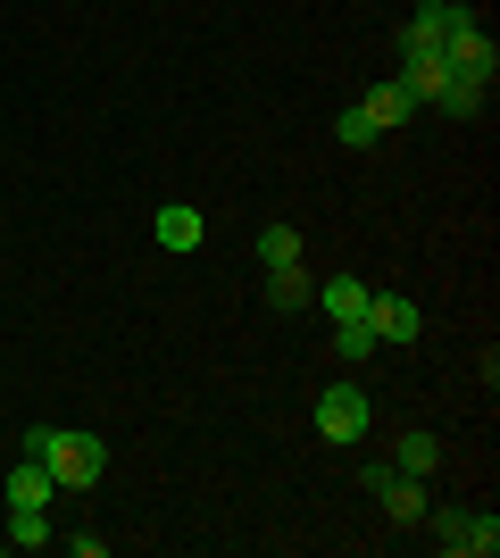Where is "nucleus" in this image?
Wrapping results in <instances>:
<instances>
[{
    "label": "nucleus",
    "mask_w": 500,
    "mask_h": 558,
    "mask_svg": "<svg viewBox=\"0 0 500 558\" xmlns=\"http://www.w3.org/2000/svg\"><path fill=\"white\" fill-rule=\"evenodd\" d=\"M50 484L59 492H93L100 475H109V442L100 434H75V425H59V442H50Z\"/></svg>",
    "instance_id": "f257e3e1"
},
{
    "label": "nucleus",
    "mask_w": 500,
    "mask_h": 558,
    "mask_svg": "<svg viewBox=\"0 0 500 558\" xmlns=\"http://www.w3.org/2000/svg\"><path fill=\"white\" fill-rule=\"evenodd\" d=\"M367 425H376V400L358 392V384H326V392H317V434H326V442L358 450V442H367Z\"/></svg>",
    "instance_id": "f03ea898"
},
{
    "label": "nucleus",
    "mask_w": 500,
    "mask_h": 558,
    "mask_svg": "<svg viewBox=\"0 0 500 558\" xmlns=\"http://www.w3.org/2000/svg\"><path fill=\"white\" fill-rule=\"evenodd\" d=\"M358 484L383 500V517H392V525H417V517H426V475H401V466L383 459V466H358Z\"/></svg>",
    "instance_id": "7ed1b4c3"
},
{
    "label": "nucleus",
    "mask_w": 500,
    "mask_h": 558,
    "mask_svg": "<svg viewBox=\"0 0 500 558\" xmlns=\"http://www.w3.org/2000/svg\"><path fill=\"white\" fill-rule=\"evenodd\" d=\"M434 542H442L451 558H492V550H500V517H492V509H484V517L442 509V517H434Z\"/></svg>",
    "instance_id": "20e7f679"
},
{
    "label": "nucleus",
    "mask_w": 500,
    "mask_h": 558,
    "mask_svg": "<svg viewBox=\"0 0 500 558\" xmlns=\"http://www.w3.org/2000/svg\"><path fill=\"white\" fill-rule=\"evenodd\" d=\"M451 17H459V0H417V17L401 25V59H442Z\"/></svg>",
    "instance_id": "39448f33"
},
{
    "label": "nucleus",
    "mask_w": 500,
    "mask_h": 558,
    "mask_svg": "<svg viewBox=\"0 0 500 558\" xmlns=\"http://www.w3.org/2000/svg\"><path fill=\"white\" fill-rule=\"evenodd\" d=\"M367 333H376V342H417V333H426V317H417V301H408V292H376V301H367Z\"/></svg>",
    "instance_id": "423d86ee"
},
{
    "label": "nucleus",
    "mask_w": 500,
    "mask_h": 558,
    "mask_svg": "<svg viewBox=\"0 0 500 558\" xmlns=\"http://www.w3.org/2000/svg\"><path fill=\"white\" fill-rule=\"evenodd\" d=\"M200 233H209V217L192 209V201H167V209L150 217V242H159V251H175V258L200 251Z\"/></svg>",
    "instance_id": "0eeeda50"
},
{
    "label": "nucleus",
    "mask_w": 500,
    "mask_h": 558,
    "mask_svg": "<svg viewBox=\"0 0 500 558\" xmlns=\"http://www.w3.org/2000/svg\"><path fill=\"white\" fill-rule=\"evenodd\" d=\"M367 301H376V292H367L358 276H326L317 283V308H326L333 326H367Z\"/></svg>",
    "instance_id": "6e6552de"
},
{
    "label": "nucleus",
    "mask_w": 500,
    "mask_h": 558,
    "mask_svg": "<svg viewBox=\"0 0 500 558\" xmlns=\"http://www.w3.org/2000/svg\"><path fill=\"white\" fill-rule=\"evenodd\" d=\"M358 109L376 117V134H408V117H417V100H408L401 84L383 75V84H367V93H358Z\"/></svg>",
    "instance_id": "1a4fd4ad"
},
{
    "label": "nucleus",
    "mask_w": 500,
    "mask_h": 558,
    "mask_svg": "<svg viewBox=\"0 0 500 558\" xmlns=\"http://www.w3.org/2000/svg\"><path fill=\"white\" fill-rule=\"evenodd\" d=\"M50 500H59V484H50V466H42V459L9 466V509H50Z\"/></svg>",
    "instance_id": "9d476101"
},
{
    "label": "nucleus",
    "mask_w": 500,
    "mask_h": 558,
    "mask_svg": "<svg viewBox=\"0 0 500 558\" xmlns=\"http://www.w3.org/2000/svg\"><path fill=\"white\" fill-rule=\"evenodd\" d=\"M267 301L284 308V317H292V308H317V283L301 276V258H292V267H267Z\"/></svg>",
    "instance_id": "9b49d317"
},
{
    "label": "nucleus",
    "mask_w": 500,
    "mask_h": 558,
    "mask_svg": "<svg viewBox=\"0 0 500 558\" xmlns=\"http://www.w3.org/2000/svg\"><path fill=\"white\" fill-rule=\"evenodd\" d=\"M50 542H59L50 509H9V550H50Z\"/></svg>",
    "instance_id": "f8f14e48"
},
{
    "label": "nucleus",
    "mask_w": 500,
    "mask_h": 558,
    "mask_svg": "<svg viewBox=\"0 0 500 558\" xmlns=\"http://www.w3.org/2000/svg\"><path fill=\"white\" fill-rule=\"evenodd\" d=\"M333 142H342V150H376V117H367V109H358V100H351V109H342V117H333Z\"/></svg>",
    "instance_id": "ddd939ff"
},
{
    "label": "nucleus",
    "mask_w": 500,
    "mask_h": 558,
    "mask_svg": "<svg viewBox=\"0 0 500 558\" xmlns=\"http://www.w3.org/2000/svg\"><path fill=\"white\" fill-rule=\"evenodd\" d=\"M434 459H442V442H434V434H401V442H392V466H401V475H426Z\"/></svg>",
    "instance_id": "4468645a"
},
{
    "label": "nucleus",
    "mask_w": 500,
    "mask_h": 558,
    "mask_svg": "<svg viewBox=\"0 0 500 558\" xmlns=\"http://www.w3.org/2000/svg\"><path fill=\"white\" fill-rule=\"evenodd\" d=\"M301 258V233L292 226H259V267H292Z\"/></svg>",
    "instance_id": "2eb2a0df"
},
{
    "label": "nucleus",
    "mask_w": 500,
    "mask_h": 558,
    "mask_svg": "<svg viewBox=\"0 0 500 558\" xmlns=\"http://www.w3.org/2000/svg\"><path fill=\"white\" fill-rule=\"evenodd\" d=\"M333 350L358 367V359H376V333H367V326H333Z\"/></svg>",
    "instance_id": "dca6fc26"
}]
</instances>
